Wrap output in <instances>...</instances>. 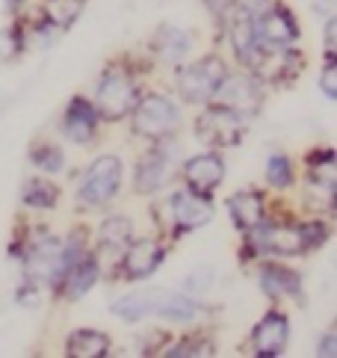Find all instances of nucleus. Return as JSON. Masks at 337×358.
I'll return each mask as SVG.
<instances>
[{
    "label": "nucleus",
    "mask_w": 337,
    "mask_h": 358,
    "mask_svg": "<svg viewBox=\"0 0 337 358\" xmlns=\"http://www.w3.org/2000/svg\"><path fill=\"white\" fill-rule=\"evenodd\" d=\"M113 314L127 320V323H139L145 317L172 320V323H192V320H199L204 314V305L199 299L187 296V293H175L166 287H142L115 299Z\"/></svg>",
    "instance_id": "obj_1"
},
{
    "label": "nucleus",
    "mask_w": 337,
    "mask_h": 358,
    "mask_svg": "<svg viewBox=\"0 0 337 358\" xmlns=\"http://www.w3.org/2000/svg\"><path fill=\"white\" fill-rule=\"evenodd\" d=\"M157 220L168 237H184L213 220V201L192 189H178L157 208Z\"/></svg>",
    "instance_id": "obj_2"
},
{
    "label": "nucleus",
    "mask_w": 337,
    "mask_h": 358,
    "mask_svg": "<svg viewBox=\"0 0 337 358\" xmlns=\"http://www.w3.org/2000/svg\"><path fill=\"white\" fill-rule=\"evenodd\" d=\"M139 101V83L127 66H107L95 86V110L101 119L119 122L131 116V110Z\"/></svg>",
    "instance_id": "obj_3"
},
{
    "label": "nucleus",
    "mask_w": 337,
    "mask_h": 358,
    "mask_svg": "<svg viewBox=\"0 0 337 358\" xmlns=\"http://www.w3.org/2000/svg\"><path fill=\"white\" fill-rule=\"evenodd\" d=\"M131 127L134 134L148 139V143H160L168 139L180 127V113L172 98H166L160 92H151L145 98L136 101V107L131 110Z\"/></svg>",
    "instance_id": "obj_4"
},
{
    "label": "nucleus",
    "mask_w": 337,
    "mask_h": 358,
    "mask_svg": "<svg viewBox=\"0 0 337 358\" xmlns=\"http://www.w3.org/2000/svg\"><path fill=\"white\" fill-rule=\"evenodd\" d=\"M207 104H216V107H225L231 113H237L240 119H249L261 113L264 104V83L254 78L249 71H237V74H228L219 80V86L213 89V95Z\"/></svg>",
    "instance_id": "obj_5"
},
{
    "label": "nucleus",
    "mask_w": 337,
    "mask_h": 358,
    "mask_svg": "<svg viewBox=\"0 0 337 358\" xmlns=\"http://www.w3.org/2000/svg\"><path fill=\"white\" fill-rule=\"evenodd\" d=\"M302 54H296L293 45H261L252 48V54L243 59V66L249 69L261 83H281L290 80L296 71H302Z\"/></svg>",
    "instance_id": "obj_6"
},
{
    "label": "nucleus",
    "mask_w": 337,
    "mask_h": 358,
    "mask_svg": "<svg viewBox=\"0 0 337 358\" xmlns=\"http://www.w3.org/2000/svg\"><path fill=\"white\" fill-rule=\"evenodd\" d=\"M245 240H249V255H261V258H296V255L308 252L299 225H281L264 220L245 234Z\"/></svg>",
    "instance_id": "obj_7"
},
{
    "label": "nucleus",
    "mask_w": 337,
    "mask_h": 358,
    "mask_svg": "<svg viewBox=\"0 0 337 358\" xmlns=\"http://www.w3.org/2000/svg\"><path fill=\"white\" fill-rule=\"evenodd\" d=\"M222 78H225V62L216 54H207L192 62V66H180L175 71L178 92L187 104H207Z\"/></svg>",
    "instance_id": "obj_8"
},
{
    "label": "nucleus",
    "mask_w": 337,
    "mask_h": 358,
    "mask_svg": "<svg viewBox=\"0 0 337 358\" xmlns=\"http://www.w3.org/2000/svg\"><path fill=\"white\" fill-rule=\"evenodd\" d=\"M119 187H122V160L115 155H101L83 172L77 199L83 204H92V208H101V204L113 201V196L119 193Z\"/></svg>",
    "instance_id": "obj_9"
},
{
    "label": "nucleus",
    "mask_w": 337,
    "mask_h": 358,
    "mask_svg": "<svg viewBox=\"0 0 337 358\" xmlns=\"http://www.w3.org/2000/svg\"><path fill=\"white\" fill-rule=\"evenodd\" d=\"M245 134V119H240L237 113H231L225 107L210 104L201 116L196 119V136L207 148H231L237 145Z\"/></svg>",
    "instance_id": "obj_10"
},
{
    "label": "nucleus",
    "mask_w": 337,
    "mask_h": 358,
    "mask_svg": "<svg viewBox=\"0 0 337 358\" xmlns=\"http://www.w3.org/2000/svg\"><path fill=\"white\" fill-rule=\"evenodd\" d=\"M24 266H27V281L57 287L62 275V240L50 234L33 240L27 252H24Z\"/></svg>",
    "instance_id": "obj_11"
},
{
    "label": "nucleus",
    "mask_w": 337,
    "mask_h": 358,
    "mask_svg": "<svg viewBox=\"0 0 337 358\" xmlns=\"http://www.w3.org/2000/svg\"><path fill=\"white\" fill-rule=\"evenodd\" d=\"M163 255H166V249L154 237H139V240L131 237V243H127V249L122 255L119 275L124 281H142V278H148L163 264Z\"/></svg>",
    "instance_id": "obj_12"
},
{
    "label": "nucleus",
    "mask_w": 337,
    "mask_h": 358,
    "mask_svg": "<svg viewBox=\"0 0 337 358\" xmlns=\"http://www.w3.org/2000/svg\"><path fill=\"white\" fill-rule=\"evenodd\" d=\"M254 36L261 45H296L299 42V24L287 6L272 3L261 15H254Z\"/></svg>",
    "instance_id": "obj_13"
},
{
    "label": "nucleus",
    "mask_w": 337,
    "mask_h": 358,
    "mask_svg": "<svg viewBox=\"0 0 337 358\" xmlns=\"http://www.w3.org/2000/svg\"><path fill=\"white\" fill-rule=\"evenodd\" d=\"M131 243V220L124 216H110L103 220L98 228V252H95V261L98 266H110L113 275H119V264H122V255Z\"/></svg>",
    "instance_id": "obj_14"
},
{
    "label": "nucleus",
    "mask_w": 337,
    "mask_h": 358,
    "mask_svg": "<svg viewBox=\"0 0 337 358\" xmlns=\"http://www.w3.org/2000/svg\"><path fill=\"white\" fill-rule=\"evenodd\" d=\"M166 139H160V143H154V148L148 151V155H142V160L136 163V175H134V184H136V193L139 196H154L157 189L166 187L168 175L175 172L172 166V155L166 151Z\"/></svg>",
    "instance_id": "obj_15"
},
{
    "label": "nucleus",
    "mask_w": 337,
    "mask_h": 358,
    "mask_svg": "<svg viewBox=\"0 0 337 358\" xmlns=\"http://www.w3.org/2000/svg\"><path fill=\"white\" fill-rule=\"evenodd\" d=\"M290 343V320L281 311H266L252 331V355L275 358Z\"/></svg>",
    "instance_id": "obj_16"
},
{
    "label": "nucleus",
    "mask_w": 337,
    "mask_h": 358,
    "mask_svg": "<svg viewBox=\"0 0 337 358\" xmlns=\"http://www.w3.org/2000/svg\"><path fill=\"white\" fill-rule=\"evenodd\" d=\"M222 178H225V160L219 157V151L196 155L184 163V181H187V189H192V193L210 196L222 184Z\"/></svg>",
    "instance_id": "obj_17"
},
{
    "label": "nucleus",
    "mask_w": 337,
    "mask_h": 358,
    "mask_svg": "<svg viewBox=\"0 0 337 358\" xmlns=\"http://www.w3.org/2000/svg\"><path fill=\"white\" fill-rule=\"evenodd\" d=\"M98 122H101V116H98L95 104L89 98L77 95L69 101L66 116H62V134L77 145H89L98 134Z\"/></svg>",
    "instance_id": "obj_18"
},
{
    "label": "nucleus",
    "mask_w": 337,
    "mask_h": 358,
    "mask_svg": "<svg viewBox=\"0 0 337 358\" xmlns=\"http://www.w3.org/2000/svg\"><path fill=\"white\" fill-rule=\"evenodd\" d=\"M228 213L240 234H249L266 220V196L261 189H240L228 199Z\"/></svg>",
    "instance_id": "obj_19"
},
{
    "label": "nucleus",
    "mask_w": 337,
    "mask_h": 358,
    "mask_svg": "<svg viewBox=\"0 0 337 358\" xmlns=\"http://www.w3.org/2000/svg\"><path fill=\"white\" fill-rule=\"evenodd\" d=\"M98 278H101V266L95 261V255L86 252L80 261L71 264L69 270L62 273L59 285H57V293L62 299H80V296H86V293L95 287Z\"/></svg>",
    "instance_id": "obj_20"
},
{
    "label": "nucleus",
    "mask_w": 337,
    "mask_h": 358,
    "mask_svg": "<svg viewBox=\"0 0 337 358\" xmlns=\"http://www.w3.org/2000/svg\"><path fill=\"white\" fill-rule=\"evenodd\" d=\"M257 285L266 293L269 299H281V296H302V278L299 273L287 270L275 261H266L257 273Z\"/></svg>",
    "instance_id": "obj_21"
},
{
    "label": "nucleus",
    "mask_w": 337,
    "mask_h": 358,
    "mask_svg": "<svg viewBox=\"0 0 337 358\" xmlns=\"http://www.w3.org/2000/svg\"><path fill=\"white\" fill-rule=\"evenodd\" d=\"M151 48H154V54H157L163 62H168V66H178V62L189 54L192 36L187 30H180V27H172V24H163V27L154 33Z\"/></svg>",
    "instance_id": "obj_22"
},
{
    "label": "nucleus",
    "mask_w": 337,
    "mask_h": 358,
    "mask_svg": "<svg viewBox=\"0 0 337 358\" xmlns=\"http://www.w3.org/2000/svg\"><path fill=\"white\" fill-rule=\"evenodd\" d=\"M110 335L98 329H77L66 341V355L69 358H103L110 355Z\"/></svg>",
    "instance_id": "obj_23"
},
{
    "label": "nucleus",
    "mask_w": 337,
    "mask_h": 358,
    "mask_svg": "<svg viewBox=\"0 0 337 358\" xmlns=\"http://www.w3.org/2000/svg\"><path fill=\"white\" fill-rule=\"evenodd\" d=\"M228 36H231V48H234L237 59L243 62L245 57L252 54V48L257 45V36H254V15H249V12H243V9L234 6V12H231Z\"/></svg>",
    "instance_id": "obj_24"
},
{
    "label": "nucleus",
    "mask_w": 337,
    "mask_h": 358,
    "mask_svg": "<svg viewBox=\"0 0 337 358\" xmlns=\"http://www.w3.org/2000/svg\"><path fill=\"white\" fill-rule=\"evenodd\" d=\"M21 201H24V208L50 210V208H57V201H59V189H57V184L45 181V178H30L21 189Z\"/></svg>",
    "instance_id": "obj_25"
},
{
    "label": "nucleus",
    "mask_w": 337,
    "mask_h": 358,
    "mask_svg": "<svg viewBox=\"0 0 337 358\" xmlns=\"http://www.w3.org/2000/svg\"><path fill=\"white\" fill-rule=\"evenodd\" d=\"M83 6H86V0H45L42 12H45V21L54 24L57 30H69L80 18Z\"/></svg>",
    "instance_id": "obj_26"
},
{
    "label": "nucleus",
    "mask_w": 337,
    "mask_h": 358,
    "mask_svg": "<svg viewBox=\"0 0 337 358\" xmlns=\"http://www.w3.org/2000/svg\"><path fill=\"white\" fill-rule=\"evenodd\" d=\"M30 160L36 169H42L45 175H57L62 172V166H66V157H62V148L54 145V143H38L30 148Z\"/></svg>",
    "instance_id": "obj_27"
},
{
    "label": "nucleus",
    "mask_w": 337,
    "mask_h": 358,
    "mask_svg": "<svg viewBox=\"0 0 337 358\" xmlns=\"http://www.w3.org/2000/svg\"><path fill=\"white\" fill-rule=\"evenodd\" d=\"M163 355H175V358H184V355H213V341L210 338H201V335H189L184 341H175L163 347Z\"/></svg>",
    "instance_id": "obj_28"
},
{
    "label": "nucleus",
    "mask_w": 337,
    "mask_h": 358,
    "mask_svg": "<svg viewBox=\"0 0 337 358\" xmlns=\"http://www.w3.org/2000/svg\"><path fill=\"white\" fill-rule=\"evenodd\" d=\"M266 181H269V187H275V189L293 187V163H290V157L272 155L266 160Z\"/></svg>",
    "instance_id": "obj_29"
},
{
    "label": "nucleus",
    "mask_w": 337,
    "mask_h": 358,
    "mask_svg": "<svg viewBox=\"0 0 337 358\" xmlns=\"http://www.w3.org/2000/svg\"><path fill=\"white\" fill-rule=\"evenodd\" d=\"M299 231H302V240H305V249H308V252H310V249H320L322 243L331 237L329 225H326V222H320V220H308V222H302V225H299Z\"/></svg>",
    "instance_id": "obj_30"
},
{
    "label": "nucleus",
    "mask_w": 337,
    "mask_h": 358,
    "mask_svg": "<svg viewBox=\"0 0 337 358\" xmlns=\"http://www.w3.org/2000/svg\"><path fill=\"white\" fill-rule=\"evenodd\" d=\"M320 89L326 98H337V54L334 57H326V66H322V74H320Z\"/></svg>",
    "instance_id": "obj_31"
},
{
    "label": "nucleus",
    "mask_w": 337,
    "mask_h": 358,
    "mask_svg": "<svg viewBox=\"0 0 337 358\" xmlns=\"http://www.w3.org/2000/svg\"><path fill=\"white\" fill-rule=\"evenodd\" d=\"M210 270L207 266H201V270H196V273H189V278H187V290H192V293H201L204 287H210Z\"/></svg>",
    "instance_id": "obj_32"
},
{
    "label": "nucleus",
    "mask_w": 337,
    "mask_h": 358,
    "mask_svg": "<svg viewBox=\"0 0 337 358\" xmlns=\"http://www.w3.org/2000/svg\"><path fill=\"white\" fill-rule=\"evenodd\" d=\"M275 0H234V6L243 9V12H249V15H261L264 9H269Z\"/></svg>",
    "instance_id": "obj_33"
},
{
    "label": "nucleus",
    "mask_w": 337,
    "mask_h": 358,
    "mask_svg": "<svg viewBox=\"0 0 337 358\" xmlns=\"http://www.w3.org/2000/svg\"><path fill=\"white\" fill-rule=\"evenodd\" d=\"M317 355H320V358H334V355H337V335H334V331L322 335L320 347H317Z\"/></svg>",
    "instance_id": "obj_34"
},
{
    "label": "nucleus",
    "mask_w": 337,
    "mask_h": 358,
    "mask_svg": "<svg viewBox=\"0 0 337 358\" xmlns=\"http://www.w3.org/2000/svg\"><path fill=\"white\" fill-rule=\"evenodd\" d=\"M334 36H337V18L329 15L326 21V57H334L337 54V48H334Z\"/></svg>",
    "instance_id": "obj_35"
},
{
    "label": "nucleus",
    "mask_w": 337,
    "mask_h": 358,
    "mask_svg": "<svg viewBox=\"0 0 337 358\" xmlns=\"http://www.w3.org/2000/svg\"><path fill=\"white\" fill-rule=\"evenodd\" d=\"M24 3V0H6V6H12V9H18Z\"/></svg>",
    "instance_id": "obj_36"
}]
</instances>
